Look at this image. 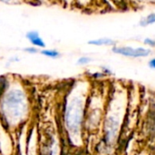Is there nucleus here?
<instances>
[{
	"label": "nucleus",
	"mask_w": 155,
	"mask_h": 155,
	"mask_svg": "<svg viewBox=\"0 0 155 155\" xmlns=\"http://www.w3.org/2000/svg\"><path fill=\"white\" fill-rule=\"evenodd\" d=\"M112 52L117 55H121L127 58H145L149 57L153 54V49L146 46H132V45H115L112 46Z\"/></svg>",
	"instance_id": "1"
},
{
	"label": "nucleus",
	"mask_w": 155,
	"mask_h": 155,
	"mask_svg": "<svg viewBox=\"0 0 155 155\" xmlns=\"http://www.w3.org/2000/svg\"><path fill=\"white\" fill-rule=\"evenodd\" d=\"M83 113V99L79 96L74 97L70 104L69 110H68V121H72V127H77L81 122Z\"/></svg>",
	"instance_id": "2"
},
{
	"label": "nucleus",
	"mask_w": 155,
	"mask_h": 155,
	"mask_svg": "<svg viewBox=\"0 0 155 155\" xmlns=\"http://www.w3.org/2000/svg\"><path fill=\"white\" fill-rule=\"evenodd\" d=\"M88 45H95V46H114L116 44V41L113 38L109 37H101L88 41Z\"/></svg>",
	"instance_id": "3"
},
{
	"label": "nucleus",
	"mask_w": 155,
	"mask_h": 155,
	"mask_svg": "<svg viewBox=\"0 0 155 155\" xmlns=\"http://www.w3.org/2000/svg\"><path fill=\"white\" fill-rule=\"evenodd\" d=\"M26 38L34 45L39 47H45V42L42 40V38L39 36L38 32L36 31H30L26 34Z\"/></svg>",
	"instance_id": "4"
},
{
	"label": "nucleus",
	"mask_w": 155,
	"mask_h": 155,
	"mask_svg": "<svg viewBox=\"0 0 155 155\" xmlns=\"http://www.w3.org/2000/svg\"><path fill=\"white\" fill-rule=\"evenodd\" d=\"M155 24V12H151L145 16H143L139 23L138 25L141 27H147L150 25H153Z\"/></svg>",
	"instance_id": "5"
},
{
	"label": "nucleus",
	"mask_w": 155,
	"mask_h": 155,
	"mask_svg": "<svg viewBox=\"0 0 155 155\" xmlns=\"http://www.w3.org/2000/svg\"><path fill=\"white\" fill-rule=\"evenodd\" d=\"M143 43L148 48H151V49H154L155 48V39L153 37L147 36V37L143 38Z\"/></svg>",
	"instance_id": "6"
},
{
	"label": "nucleus",
	"mask_w": 155,
	"mask_h": 155,
	"mask_svg": "<svg viewBox=\"0 0 155 155\" xmlns=\"http://www.w3.org/2000/svg\"><path fill=\"white\" fill-rule=\"evenodd\" d=\"M42 54L51 58H55L59 56V53L55 50H45V51H42Z\"/></svg>",
	"instance_id": "7"
},
{
	"label": "nucleus",
	"mask_w": 155,
	"mask_h": 155,
	"mask_svg": "<svg viewBox=\"0 0 155 155\" xmlns=\"http://www.w3.org/2000/svg\"><path fill=\"white\" fill-rule=\"evenodd\" d=\"M92 61H93V59H92L91 57H88V56H82V57H80V58L77 60V64H81V65H85V64H90Z\"/></svg>",
	"instance_id": "8"
},
{
	"label": "nucleus",
	"mask_w": 155,
	"mask_h": 155,
	"mask_svg": "<svg viewBox=\"0 0 155 155\" xmlns=\"http://www.w3.org/2000/svg\"><path fill=\"white\" fill-rule=\"evenodd\" d=\"M102 73H104L105 75H107V74H113V71L108 66H103L102 67Z\"/></svg>",
	"instance_id": "9"
},
{
	"label": "nucleus",
	"mask_w": 155,
	"mask_h": 155,
	"mask_svg": "<svg viewBox=\"0 0 155 155\" xmlns=\"http://www.w3.org/2000/svg\"><path fill=\"white\" fill-rule=\"evenodd\" d=\"M148 66H149L151 69L155 70V57L151 58V59L148 61Z\"/></svg>",
	"instance_id": "10"
},
{
	"label": "nucleus",
	"mask_w": 155,
	"mask_h": 155,
	"mask_svg": "<svg viewBox=\"0 0 155 155\" xmlns=\"http://www.w3.org/2000/svg\"><path fill=\"white\" fill-rule=\"evenodd\" d=\"M25 50H27V52H30V53H36V49L35 48H26Z\"/></svg>",
	"instance_id": "11"
},
{
	"label": "nucleus",
	"mask_w": 155,
	"mask_h": 155,
	"mask_svg": "<svg viewBox=\"0 0 155 155\" xmlns=\"http://www.w3.org/2000/svg\"><path fill=\"white\" fill-rule=\"evenodd\" d=\"M139 1H142L143 3H153V4H155V0H139Z\"/></svg>",
	"instance_id": "12"
}]
</instances>
